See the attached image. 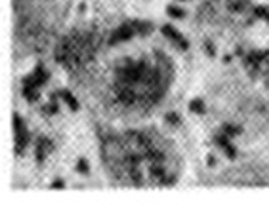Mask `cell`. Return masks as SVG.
<instances>
[{
    "mask_svg": "<svg viewBox=\"0 0 269 211\" xmlns=\"http://www.w3.org/2000/svg\"><path fill=\"white\" fill-rule=\"evenodd\" d=\"M268 52H250L248 53V57H246V67L250 70L252 74H256L258 69L262 67V63L268 59Z\"/></svg>",
    "mask_w": 269,
    "mask_h": 211,
    "instance_id": "obj_4",
    "label": "cell"
},
{
    "mask_svg": "<svg viewBox=\"0 0 269 211\" xmlns=\"http://www.w3.org/2000/svg\"><path fill=\"white\" fill-rule=\"evenodd\" d=\"M92 55V46L86 42V38L82 36H71V38H65L57 52H55V59L59 63H63L65 67L74 69L78 65H82L86 59Z\"/></svg>",
    "mask_w": 269,
    "mask_h": 211,
    "instance_id": "obj_1",
    "label": "cell"
},
{
    "mask_svg": "<svg viewBox=\"0 0 269 211\" xmlns=\"http://www.w3.org/2000/svg\"><path fill=\"white\" fill-rule=\"evenodd\" d=\"M162 35L166 36L168 40H172L174 44H178L181 50H185V48H187V42H185V38L179 35L174 27H170V25H164V27H162Z\"/></svg>",
    "mask_w": 269,
    "mask_h": 211,
    "instance_id": "obj_6",
    "label": "cell"
},
{
    "mask_svg": "<svg viewBox=\"0 0 269 211\" xmlns=\"http://www.w3.org/2000/svg\"><path fill=\"white\" fill-rule=\"evenodd\" d=\"M223 133H225L227 137H235V135L241 133V129L235 127V126H231V124H225V126H223Z\"/></svg>",
    "mask_w": 269,
    "mask_h": 211,
    "instance_id": "obj_11",
    "label": "cell"
},
{
    "mask_svg": "<svg viewBox=\"0 0 269 211\" xmlns=\"http://www.w3.org/2000/svg\"><path fill=\"white\" fill-rule=\"evenodd\" d=\"M134 35H138L136 29H134V25H132V23H124V25H121V27L111 35V44H119V42L130 40Z\"/></svg>",
    "mask_w": 269,
    "mask_h": 211,
    "instance_id": "obj_3",
    "label": "cell"
},
{
    "mask_svg": "<svg viewBox=\"0 0 269 211\" xmlns=\"http://www.w3.org/2000/svg\"><path fill=\"white\" fill-rule=\"evenodd\" d=\"M76 169H78L80 173H88V162H86V160H78Z\"/></svg>",
    "mask_w": 269,
    "mask_h": 211,
    "instance_id": "obj_14",
    "label": "cell"
},
{
    "mask_svg": "<svg viewBox=\"0 0 269 211\" xmlns=\"http://www.w3.org/2000/svg\"><path fill=\"white\" fill-rule=\"evenodd\" d=\"M52 148H54L52 141H48L46 137L38 139V141H36V150H35L36 160H38V162H44V160H46V156L52 152Z\"/></svg>",
    "mask_w": 269,
    "mask_h": 211,
    "instance_id": "obj_5",
    "label": "cell"
},
{
    "mask_svg": "<svg viewBox=\"0 0 269 211\" xmlns=\"http://www.w3.org/2000/svg\"><path fill=\"white\" fill-rule=\"evenodd\" d=\"M216 145H218V147H221V148L225 150L227 158H235V147L231 145V143H229V137H227L225 133L216 137Z\"/></svg>",
    "mask_w": 269,
    "mask_h": 211,
    "instance_id": "obj_8",
    "label": "cell"
},
{
    "mask_svg": "<svg viewBox=\"0 0 269 211\" xmlns=\"http://www.w3.org/2000/svg\"><path fill=\"white\" fill-rule=\"evenodd\" d=\"M254 14L258 16V18L266 19V21H269V8H266V6H258L256 10H254Z\"/></svg>",
    "mask_w": 269,
    "mask_h": 211,
    "instance_id": "obj_12",
    "label": "cell"
},
{
    "mask_svg": "<svg viewBox=\"0 0 269 211\" xmlns=\"http://www.w3.org/2000/svg\"><path fill=\"white\" fill-rule=\"evenodd\" d=\"M61 97H63V101L69 105V108H71V110H78V103H76V99L73 97L69 91H63V93H61Z\"/></svg>",
    "mask_w": 269,
    "mask_h": 211,
    "instance_id": "obj_9",
    "label": "cell"
},
{
    "mask_svg": "<svg viewBox=\"0 0 269 211\" xmlns=\"http://www.w3.org/2000/svg\"><path fill=\"white\" fill-rule=\"evenodd\" d=\"M14 129H16V152H21L23 148H25V145H27V139H29V135H27V129H25V126L23 122L19 120L18 114H14Z\"/></svg>",
    "mask_w": 269,
    "mask_h": 211,
    "instance_id": "obj_2",
    "label": "cell"
},
{
    "mask_svg": "<svg viewBox=\"0 0 269 211\" xmlns=\"http://www.w3.org/2000/svg\"><path fill=\"white\" fill-rule=\"evenodd\" d=\"M166 12H168V16H170V18H183V16H185V12H183V10H179V8H176V6H170Z\"/></svg>",
    "mask_w": 269,
    "mask_h": 211,
    "instance_id": "obj_13",
    "label": "cell"
},
{
    "mask_svg": "<svg viewBox=\"0 0 269 211\" xmlns=\"http://www.w3.org/2000/svg\"><path fill=\"white\" fill-rule=\"evenodd\" d=\"M52 189H63V183H61V181H55L54 185H52Z\"/></svg>",
    "mask_w": 269,
    "mask_h": 211,
    "instance_id": "obj_17",
    "label": "cell"
},
{
    "mask_svg": "<svg viewBox=\"0 0 269 211\" xmlns=\"http://www.w3.org/2000/svg\"><path fill=\"white\" fill-rule=\"evenodd\" d=\"M189 108H191L193 112H197V114H202V112H204V103H202V99H193V101L189 103Z\"/></svg>",
    "mask_w": 269,
    "mask_h": 211,
    "instance_id": "obj_10",
    "label": "cell"
},
{
    "mask_svg": "<svg viewBox=\"0 0 269 211\" xmlns=\"http://www.w3.org/2000/svg\"><path fill=\"white\" fill-rule=\"evenodd\" d=\"M46 80H48V72L42 69V67H36L35 72H33L31 76H27L23 82H25V84H33V86H36V88H40Z\"/></svg>",
    "mask_w": 269,
    "mask_h": 211,
    "instance_id": "obj_7",
    "label": "cell"
},
{
    "mask_svg": "<svg viewBox=\"0 0 269 211\" xmlns=\"http://www.w3.org/2000/svg\"><path fill=\"white\" fill-rule=\"evenodd\" d=\"M46 110H48V112H55V110H57V105H55V103H50V105L46 106Z\"/></svg>",
    "mask_w": 269,
    "mask_h": 211,
    "instance_id": "obj_16",
    "label": "cell"
},
{
    "mask_svg": "<svg viewBox=\"0 0 269 211\" xmlns=\"http://www.w3.org/2000/svg\"><path fill=\"white\" fill-rule=\"evenodd\" d=\"M166 120H168L170 124H179V118L176 116V114H168V116H166Z\"/></svg>",
    "mask_w": 269,
    "mask_h": 211,
    "instance_id": "obj_15",
    "label": "cell"
}]
</instances>
